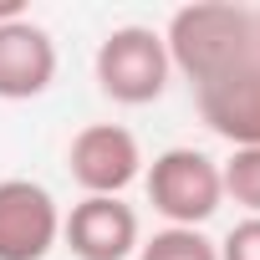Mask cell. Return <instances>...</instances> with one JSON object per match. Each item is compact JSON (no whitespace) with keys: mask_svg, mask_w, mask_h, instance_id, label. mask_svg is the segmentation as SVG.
<instances>
[{"mask_svg":"<svg viewBox=\"0 0 260 260\" xmlns=\"http://www.w3.org/2000/svg\"><path fill=\"white\" fill-rule=\"evenodd\" d=\"M169 61L194 82L245 61L250 51H260V26H255V11L245 6H224V0H199V6H184L174 11L169 21Z\"/></svg>","mask_w":260,"mask_h":260,"instance_id":"1","label":"cell"},{"mask_svg":"<svg viewBox=\"0 0 260 260\" xmlns=\"http://www.w3.org/2000/svg\"><path fill=\"white\" fill-rule=\"evenodd\" d=\"M169 46L158 31L148 26H117L102 46H97V87L122 102V107H143L158 102L169 87Z\"/></svg>","mask_w":260,"mask_h":260,"instance_id":"2","label":"cell"},{"mask_svg":"<svg viewBox=\"0 0 260 260\" xmlns=\"http://www.w3.org/2000/svg\"><path fill=\"white\" fill-rule=\"evenodd\" d=\"M224 199V184H219V164L199 148H169L153 158L148 169V204L179 224V230H194L204 224Z\"/></svg>","mask_w":260,"mask_h":260,"instance_id":"3","label":"cell"},{"mask_svg":"<svg viewBox=\"0 0 260 260\" xmlns=\"http://www.w3.org/2000/svg\"><path fill=\"white\" fill-rule=\"evenodd\" d=\"M199 117L235 148H260V51L194 82Z\"/></svg>","mask_w":260,"mask_h":260,"instance_id":"4","label":"cell"},{"mask_svg":"<svg viewBox=\"0 0 260 260\" xmlns=\"http://www.w3.org/2000/svg\"><path fill=\"white\" fill-rule=\"evenodd\" d=\"M67 169L72 179L97 194V199H117L127 184L138 179L143 169V153H138V138L117 122H92L72 138V153H67Z\"/></svg>","mask_w":260,"mask_h":260,"instance_id":"5","label":"cell"},{"mask_svg":"<svg viewBox=\"0 0 260 260\" xmlns=\"http://www.w3.org/2000/svg\"><path fill=\"white\" fill-rule=\"evenodd\" d=\"M61 235V214L51 194L31 179L0 184V260H46Z\"/></svg>","mask_w":260,"mask_h":260,"instance_id":"6","label":"cell"},{"mask_svg":"<svg viewBox=\"0 0 260 260\" xmlns=\"http://www.w3.org/2000/svg\"><path fill=\"white\" fill-rule=\"evenodd\" d=\"M61 240L77 260H127L138 250V214L122 199H97L87 194L82 204H72Z\"/></svg>","mask_w":260,"mask_h":260,"instance_id":"7","label":"cell"},{"mask_svg":"<svg viewBox=\"0 0 260 260\" xmlns=\"http://www.w3.org/2000/svg\"><path fill=\"white\" fill-rule=\"evenodd\" d=\"M51 77H56V46L41 26H31L26 16L0 26V97L6 102L41 97Z\"/></svg>","mask_w":260,"mask_h":260,"instance_id":"8","label":"cell"},{"mask_svg":"<svg viewBox=\"0 0 260 260\" xmlns=\"http://www.w3.org/2000/svg\"><path fill=\"white\" fill-rule=\"evenodd\" d=\"M138 260H219V245H209L199 230H158L148 245H138Z\"/></svg>","mask_w":260,"mask_h":260,"instance_id":"9","label":"cell"},{"mask_svg":"<svg viewBox=\"0 0 260 260\" xmlns=\"http://www.w3.org/2000/svg\"><path fill=\"white\" fill-rule=\"evenodd\" d=\"M219 184L235 204H245L250 214H260V148H235L230 164L219 169Z\"/></svg>","mask_w":260,"mask_h":260,"instance_id":"10","label":"cell"},{"mask_svg":"<svg viewBox=\"0 0 260 260\" xmlns=\"http://www.w3.org/2000/svg\"><path fill=\"white\" fill-rule=\"evenodd\" d=\"M219 260H260V214L240 219V224L224 235V245H219Z\"/></svg>","mask_w":260,"mask_h":260,"instance_id":"11","label":"cell"},{"mask_svg":"<svg viewBox=\"0 0 260 260\" xmlns=\"http://www.w3.org/2000/svg\"><path fill=\"white\" fill-rule=\"evenodd\" d=\"M255 26H260V11H255Z\"/></svg>","mask_w":260,"mask_h":260,"instance_id":"12","label":"cell"}]
</instances>
